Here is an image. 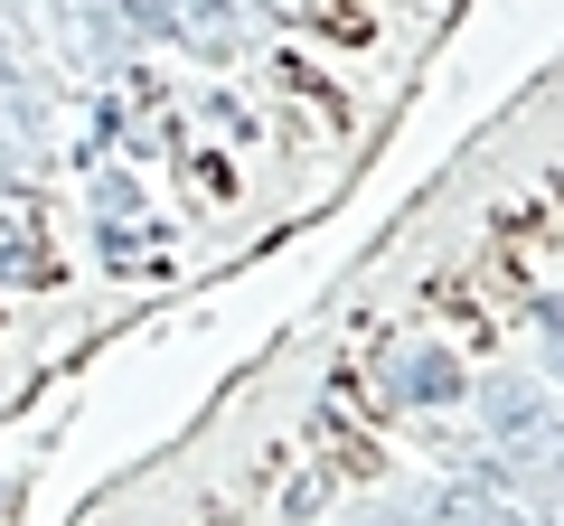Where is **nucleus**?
<instances>
[{"instance_id":"f257e3e1","label":"nucleus","mask_w":564,"mask_h":526,"mask_svg":"<svg viewBox=\"0 0 564 526\" xmlns=\"http://www.w3.org/2000/svg\"><path fill=\"white\" fill-rule=\"evenodd\" d=\"M480 414H489V451L518 470V507H564V424H555V405L518 376H489Z\"/></svg>"},{"instance_id":"f03ea898","label":"nucleus","mask_w":564,"mask_h":526,"mask_svg":"<svg viewBox=\"0 0 564 526\" xmlns=\"http://www.w3.org/2000/svg\"><path fill=\"white\" fill-rule=\"evenodd\" d=\"M386 395H395V405H414V414H443V405H462V395H470V366L452 358V348H404Z\"/></svg>"},{"instance_id":"7ed1b4c3","label":"nucleus","mask_w":564,"mask_h":526,"mask_svg":"<svg viewBox=\"0 0 564 526\" xmlns=\"http://www.w3.org/2000/svg\"><path fill=\"white\" fill-rule=\"evenodd\" d=\"M170 20H180V39H198L207 57H236V47L254 39V10H245V0H170Z\"/></svg>"},{"instance_id":"20e7f679","label":"nucleus","mask_w":564,"mask_h":526,"mask_svg":"<svg viewBox=\"0 0 564 526\" xmlns=\"http://www.w3.org/2000/svg\"><path fill=\"white\" fill-rule=\"evenodd\" d=\"M423 526H527V507H508V498H480V489L443 480L433 498H423Z\"/></svg>"},{"instance_id":"39448f33","label":"nucleus","mask_w":564,"mask_h":526,"mask_svg":"<svg viewBox=\"0 0 564 526\" xmlns=\"http://www.w3.org/2000/svg\"><path fill=\"white\" fill-rule=\"evenodd\" d=\"M95 254L113 263V273H161V244L141 235L132 217H104V235H95Z\"/></svg>"},{"instance_id":"423d86ee","label":"nucleus","mask_w":564,"mask_h":526,"mask_svg":"<svg viewBox=\"0 0 564 526\" xmlns=\"http://www.w3.org/2000/svg\"><path fill=\"white\" fill-rule=\"evenodd\" d=\"M273 85H282V95H311V103H321V113H329V132H339V122H348V103H339V95H329V85H321V66L282 57V66H273Z\"/></svg>"},{"instance_id":"0eeeda50","label":"nucleus","mask_w":564,"mask_h":526,"mask_svg":"<svg viewBox=\"0 0 564 526\" xmlns=\"http://www.w3.org/2000/svg\"><path fill=\"white\" fill-rule=\"evenodd\" d=\"M302 10L329 29V39H377V20H367V10H348V0H302Z\"/></svg>"},{"instance_id":"6e6552de","label":"nucleus","mask_w":564,"mask_h":526,"mask_svg":"<svg viewBox=\"0 0 564 526\" xmlns=\"http://www.w3.org/2000/svg\"><path fill=\"white\" fill-rule=\"evenodd\" d=\"M329 498V480H321V470H302V480H292V489H282V517H292V526H302L311 517V507H321Z\"/></svg>"},{"instance_id":"1a4fd4ad","label":"nucleus","mask_w":564,"mask_h":526,"mask_svg":"<svg viewBox=\"0 0 564 526\" xmlns=\"http://www.w3.org/2000/svg\"><path fill=\"white\" fill-rule=\"evenodd\" d=\"M217 122H226V132H236V142H245V151H254V142H263V122H254V113H245V103H236V95H217Z\"/></svg>"},{"instance_id":"9d476101","label":"nucleus","mask_w":564,"mask_h":526,"mask_svg":"<svg viewBox=\"0 0 564 526\" xmlns=\"http://www.w3.org/2000/svg\"><path fill=\"white\" fill-rule=\"evenodd\" d=\"M536 329H545V358H555V376H564V302H536Z\"/></svg>"},{"instance_id":"9b49d317","label":"nucleus","mask_w":564,"mask_h":526,"mask_svg":"<svg viewBox=\"0 0 564 526\" xmlns=\"http://www.w3.org/2000/svg\"><path fill=\"white\" fill-rule=\"evenodd\" d=\"M386 526H423V517H386Z\"/></svg>"}]
</instances>
